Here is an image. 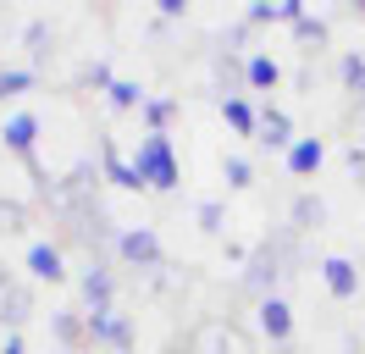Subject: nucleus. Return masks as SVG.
I'll return each instance as SVG.
<instances>
[{
  "label": "nucleus",
  "instance_id": "nucleus-19",
  "mask_svg": "<svg viewBox=\"0 0 365 354\" xmlns=\"http://www.w3.org/2000/svg\"><path fill=\"white\" fill-rule=\"evenodd\" d=\"M111 100H116V106H138V100H144V88H138V84H122V78H116V84H111Z\"/></svg>",
  "mask_w": 365,
  "mask_h": 354
},
{
  "label": "nucleus",
  "instance_id": "nucleus-9",
  "mask_svg": "<svg viewBox=\"0 0 365 354\" xmlns=\"http://www.w3.org/2000/svg\"><path fill=\"white\" fill-rule=\"evenodd\" d=\"M83 299H89V315H106L111 310V271H89L83 277Z\"/></svg>",
  "mask_w": 365,
  "mask_h": 354
},
{
  "label": "nucleus",
  "instance_id": "nucleus-25",
  "mask_svg": "<svg viewBox=\"0 0 365 354\" xmlns=\"http://www.w3.org/2000/svg\"><path fill=\"white\" fill-rule=\"evenodd\" d=\"M349 166H354V172L365 177V150H360V144H354V150H349Z\"/></svg>",
  "mask_w": 365,
  "mask_h": 354
},
{
  "label": "nucleus",
  "instance_id": "nucleus-18",
  "mask_svg": "<svg viewBox=\"0 0 365 354\" xmlns=\"http://www.w3.org/2000/svg\"><path fill=\"white\" fill-rule=\"evenodd\" d=\"M23 88H34V72H0V100L6 94H23Z\"/></svg>",
  "mask_w": 365,
  "mask_h": 354
},
{
  "label": "nucleus",
  "instance_id": "nucleus-17",
  "mask_svg": "<svg viewBox=\"0 0 365 354\" xmlns=\"http://www.w3.org/2000/svg\"><path fill=\"white\" fill-rule=\"evenodd\" d=\"M343 84L365 100V56H343Z\"/></svg>",
  "mask_w": 365,
  "mask_h": 354
},
{
  "label": "nucleus",
  "instance_id": "nucleus-21",
  "mask_svg": "<svg viewBox=\"0 0 365 354\" xmlns=\"http://www.w3.org/2000/svg\"><path fill=\"white\" fill-rule=\"evenodd\" d=\"M227 183H232V188H250V161L232 155V161H227Z\"/></svg>",
  "mask_w": 365,
  "mask_h": 354
},
{
  "label": "nucleus",
  "instance_id": "nucleus-5",
  "mask_svg": "<svg viewBox=\"0 0 365 354\" xmlns=\"http://www.w3.org/2000/svg\"><path fill=\"white\" fill-rule=\"evenodd\" d=\"M28 271H34L39 283H61V277H67V266H61V249H50V243H34V249H28Z\"/></svg>",
  "mask_w": 365,
  "mask_h": 354
},
{
  "label": "nucleus",
  "instance_id": "nucleus-3",
  "mask_svg": "<svg viewBox=\"0 0 365 354\" xmlns=\"http://www.w3.org/2000/svg\"><path fill=\"white\" fill-rule=\"evenodd\" d=\"M116 249H122V261H128V266H160V238L150 233V227L122 233V238H116Z\"/></svg>",
  "mask_w": 365,
  "mask_h": 354
},
{
  "label": "nucleus",
  "instance_id": "nucleus-7",
  "mask_svg": "<svg viewBox=\"0 0 365 354\" xmlns=\"http://www.w3.org/2000/svg\"><path fill=\"white\" fill-rule=\"evenodd\" d=\"M321 271H327V288H332L338 299H354V293H360V271H354V261H327Z\"/></svg>",
  "mask_w": 365,
  "mask_h": 354
},
{
  "label": "nucleus",
  "instance_id": "nucleus-23",
  "mask_svg": "<svg viewBox=\"0 0 365 354\" xmlns=\"http://www.w3.org/2000/svg\"><path fill=\"white\" fill-rule=\"evenodd\" d=\"M0 227H6V233H11V227H23V211H17V205H6V199H0Z\"/></svg>",
  "mask_w": 365,
  "mask_h": 354
},
{
  "label": "nucleus",
  "instance_id": "nucleus-10",
  "mask_svg": "<svg viewBox=\"0 0 365 354\" xmlns=\"http://www.w3.org/2000/svg\"><path fill=\"white\" fill-rule=\"evenodd\" d=\"M321 155H327V150H321V138H299L294 150H288V172H299V177H304V172H316V166H321Z\"/></svg>",
  "mask_w": 365,
  "mask_h": 354
},
{
  "label": "nucleus",
  "instance_id": "nucleus-16",
  "mask_svg": "<svg viewBox=\"0 0 365 354\" xmlns=\"http://www.w3.org/2000/svg\"><path fill=\"white\" fill-rule=\"evenodd\" d=\"M321 216H327V211H321V199H310V194L294 199V221H299V227H316Z\"/></svg>",
  "mask_w": 365,
  "mask_h": 354
},
{
  "label": "nucleus",
  "instance_id": "nucleus-12",
  "mask_svg": "<svg viewBox=\"0 0 365 354\" xmlns=\"http://www.w3.org/2000/svg\"><path fill=\"white\" fill-rule=\"evenodd\" d=\"M34 133H39V122H34V116H11V122H6V150L28 155V150H34Z\"/></svg>",
  "mask_w": 365,
  "mask_h": 354
},
{
  "label": "nucleus",
  "instance_id": "nucleus-15",
  "mask_svg": "<svg viewBox=\"0 0 365 354\" xmlns=\"http://www.w3.org/2000/svg\"><path fill=\"white\" fill-rule=\"evenodd\" d=\"M222 111H227V122H232L238 133H255V128H260V116H255L244 100H222Z\"/></svg>",
  "mask_w": 365,
  "mask_h": 354
},
{
  "label": "nucleus",
  "instance_id": "nucleus-2",
  "mask_svg": "<svg viewBox=\"0 0 365 354\" xmlns=\"http://www.w3.org/2000/svg\"><path fill=\"white\" fill-rule=\"evenodd\" d=\"M138 172L144 183H155V188H178V161H172V144H166V133H150L144 144H138Z\"/></svg>",
  "mask_w": 365,
  "mask_h": 354
},
{
  "label": "nucleus",
  "instance_id": "nucleus-26",
  "mask_svg": "<svg viewBox=\"0 0 365 354\" xmlns=\"http://www.w3.org/2000/svg\"><path fill=\"white\" fill-rule=\"evenodd\" d=\"M0 354H23V338H6V349Z\"/></svg>",
  "mask_w": 365,
  "mask_h": 354
},
{
  "label": "nucleus",
  "instance_id": "nucleus-11",
  "mask_svg": "<svg viewBox=\"0 0 365 354\" xmlns=\"http://www.w3.org/2000/svg\"><path fill=\"white\" fill-rule=\"evenodd\" d=\"M106 172H111L116 188H144V172H138V166H128V161L116 155V144H106Z\"/></svg>",
  "mask_w": 365,
  "mask_h": 354
},
{
  "label": "nucleus",
  "instance_id": "nucleus-14",
  "mask_svg": "<svg viewBox=\"0 0 365 354\" xmlns=\"http://www.w3.org/2000/svg\"><path fill=\"white\" fill-rule=\"evenodd\" d=\"M244 72H250V84H255V88H277V78H282L272 56H250V66H244Z\"/></svg>",
  "mask_w": 365,
  "mask_h": 354
},
{
  "label": "nucleus",
  "instance_id": "nucleus-1",
  "mask_svg": "<svg viewBox=\"0 0 365 354\" xmlns=\"http://www.w3.org/2000/svg\"><path fill=\"white\" fill-rule=\"evenodd\" d=\"M188 354H255V349L232 321H200L188 332Z\"/></svg>",
  "mask_w": 365,
  "mask_h": 354
},
{
  "label": "nucleus",
  "instance_id": "nucleus-22",
  "mask_svg": "<svg viewBox=\"0 0 365 354\" xmlns=\"http://www.w3.org/2000/svg\"><path fill=\"white\" fill-rule=\"evenodd\" d=\"M294 28H299V39H327V22H316V17H299Z\"/></svg>",
  "mask_w": 365,
  "mask_h": 354
},
{
  "label": "nucleus",
  "instance_id": "nucleus-20",
  "mask_svg": "<svg viewBox=\"0 0 365 354\" xmlns=\"http://www.w3.org/2000/svg\"><path fill=\"white\" fill-rule=\"evenodd\" d=\"M200 227H205V233H222V205H216V199L200 205Z\"/></svg>",
  "mask_w": 365,
  "mask_h": 354
},
{
  "label": "nucleus",
  "instance_id": "nucleus-13",
  "mask_svg": "<svg viewBox=\"0 0 365 354\" xmlns=\"http://www.w3.org/2000/svg\"><path fill=\"white\" fill-rule=\"evenodd\" d=\"M260 138H266V144H272V150H294V144H288V138H294V133H288V116H282V111H266V116H260Z\"/></svg>",
  "mask_w": 365,
  "mask_h": 354
},
{
  "label": "nucleus",
  "instance_id": "nucleus-8",
  "mask_svg": "<svg viewBox=\"0 0 365 354\" xmlns=\"http://www.w3.org/2000/svg\"><path fill=\"white\" fill-rule=\"evenodd\" d=\"M0 321H11V327L28 321V293L17 283H6V277H0Z\"/></svg>",
  "mask_w": 365,
  "mask_h": 354
},
{
  "label": "nucleus",
  "instance_id": "nucleus-4",
  "mask_svg": "<svg viewBox=\"0 0 365 354\" xmlns=\"http://www.w3.org/2000/svg\"><path fill=\"white\" fill-rule=\"evenodd\" d=\"M260 332H266V338H277V343H288V332H294V315H288V305H282L277 293H266V299H260Z\"/></svg>",
  "mask_w": 365,
  "mask_h": 354
},
{
  "label": "nucleus",
  "instance_id": "nucleus-6",
  "mask_svg": "<svg viewBox=\"0 0 365 354\" xmlns=\"http://www.w3.org/2000/svg\"><path fill=\"white\" fill-rule=\"evenodd\" d=\"M89 332H94V338H106L116 354H128V349H133V332H128V321H116L111 310H106V315H89Z\"/></svg>",
  "mask_w": 365,
  "mask_h": 354
},
{
  "label": "nucleus",
  "instance_id": "nucleus-24",
  "mask_svg": "<svg viewBox=\"0 0 365 354\" xmlns=\"http://www.w3.org/2000/svg\"><path fill=\"white\" fill-rule=\"evenodd\" d=\"M166 116H172V100H150V122H155V128L166 122Z\"/></svg>",
  "mask_w": 365,
  "mask_h": 354
}]
</instances>
